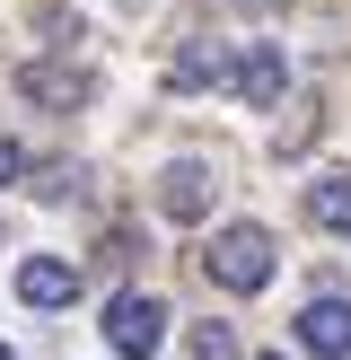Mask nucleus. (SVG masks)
<instances>
[{"label": "nucleus", "instance_id": "11", "mask_svg": "<svg viewBox=\"0 0 351 360\" xmlns=\"http://www.w3.org/2000/svg\"><path fill=\"white\" fill-rule=\"evenodd\" d=\"M79 185H88L79 167H44V185H35V193H44V202H70V193H79Z\"/></svg>", "mask_w": 351, "mask_h": 360}, {"label": "nucleus", "instance_id": "10", "mask_svg": "<svg viewBox=\"0 0 351 360\" xmlns=\"http://www.w3.org/2000/svg\"><path fill=\"white\" fill-rule=\"evenodd\" d=\"M193 360H246L228 326H193Z\"/></svg>", "mask_w": 351, "mask_h": 360}, {"label": "nucleus", "instance_id": "6", "mask_svg": "<svg viewBox=\"0 0 351 360\" xmlns=\"http://www.w3.org/2000/svg\"><path fill=\"white\" fill-rule=\"evenodd\" d=\"M211 193H220V176H211L202 158H176V167L158 176V211H167V220H202Z\"/></svg>", "mask_w": 351, "mask_h": 360}, {"label": "nucleus", "instance_id": "3", "mask_svg": "<svg viewBox=\"0 0 351 360\" xmlns=\"http://www.w3.org/2000/svg\"><path fill=\"white\" fill-rule=\"evenodd\" d=\"M220 88L237 105H281V88H290V62H281V44H237L220 70Z\"/></svg>", "mask_w": 351, "mask_h": 360}, {"label": "nucleus", "instance_id": "7", "mask_svg": "<svg viewBox=\"0 0 351 360\" xmlns=\"http://www.w3.org/2000/svg\"><path fill=\"white\" fill-rule=\"evenodd\" d=\"M18 299H27V308H70V299H79V264L70 255H27L18 264Z\"/></svg>", "mask_w": 351, "mask_h": 360}, {"label": "nucleus", "instance_id": "2", "mask_svg": "<svg viewBox=\"0 0 351 360\" xmlns=\"http://www.w3.org/2000/svg\"><path fill=\"white\" fill-rule=\"evenodd\" d=\"M105 343H114L123 360H150L158 343H167V299L158 290H114L105 299Z\"/></svg>", "mask_w": 351, "mask_h": 360}, {"label": "nucleus", "instance_id": "13", "mask_svg": "<svg viewBox=\"0 0 351 360\" xmlns=\"http://www.w3.org/2000/svg\"><path fill=\"white\" fill-rule=\"evenodd\" d=\"M246 9H281V0H246Z\"/></svg>", "mask_w": 351, "mask_h": 360}, {"label": "nucleus", "instance_id": "5", "mask_svg": "<svg viewBox=\"0 0 351 360\" xmlns=\"http://www.w3.org/2000/svg\"><path fill=\"white\" fill-rule=\"evenodd\" d=\"M298 352L351 360V299H307V308H298Z\"/></svg>", "mask_w": 351, "mask_h": 360}, {"label": "nucleus", "instance_id": "15", "mask_svg": "<svg viewBox=\"0 0 351 360\" xmlns=\"http://www.w3.org/2000/svg\"><path fill=\"white\" fill-rule=\"evenodd\" d=\"M263 360H281V352H263Z\"/></svg>", "mask_w": 351, "mask_h": 360}, {"label": "nucleus", "instance_id": "4", "mask_svg": "<svg viewBox=\"0 0 351 360\" xmlns=\"http://www.w3.org/2000/svg\"><path fill=\"white\" fill-rule=\"evenodd\" d=\"M18 97H35V105H53V115H70V105L97 97V70H88V62H18Z\"/></svg>", "mask_w": 351, "mask_h": 360}, {"label": "nucleus", "instance_id": "1", "mask_svg": "<svg viewBox=\"0 0 351 360\" xmlns=\"http://www.w3.org/2000/svg\"><path fill=\"white\" fill-rule=\"evenodd\" d=\"M272 264H281V246H272V229H255V220H228V229H211V246H202V273L220 281V290H263L272 281Z\"/></svg>", "mask_w": 351, "mask_h": 360}, {"label": "nucleus", "instance_id": "14", "mask_svg": "<svg viewBox=\"0 0 351 360\" xmlns=\"http://www.w3.org/2000/svg\"><path fill=\"white\" fill-rule=\"evenodd\" d=\"M0 360H18V352H9V343H0Z\"/></svg>", "mask_w": 351, "mask_h": 360}, {"label": "nucleus", "instance_id": "12", "mask_svg": "<svg viewBox=\"0 0 351 360\" xmlns=\"http://www.w3.org/2000/svg\"><path fill=\"white\" fill-rule=\"evenodd\" d=\"M9 176H27V150H18V141L0 132V185H9Z\"/></svg>", "mask_w": 351, "mask_h": 360}, {"label": "nucleus", "instance_id": "8", "mask_svg": "<svg viewBox=\"0 0 351 360\" xmlns=\"http://www.w3.org/2000/svg\"><path fill=\"white\" fill-rule=\"evenodd\" d=\"M307 220L333 229V238H351V176H316L307 185Z\"/></svg>", "mask_w": 351, "mask_h": 360}, {"label": "nucleus", "instance_id": "9", "mask_svg": "<svg viewBox=\"0 0 351 360\" xmlns=\"http://www.w3.org/2000/svg\"><path fill=\"white\" fill-rule=\"evenodd\" d=\"M220 70H228V62H220V53H202V35H193V44L167 62V88H211Z\"/></svg>", "mask_w": 351, "mask_h": 360}]
</instances>
